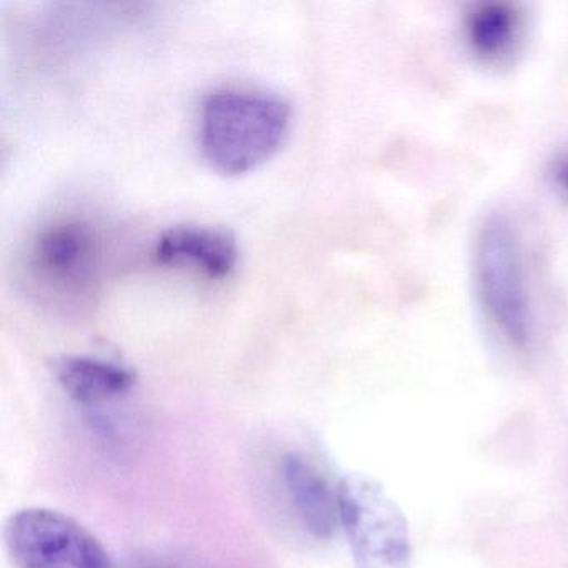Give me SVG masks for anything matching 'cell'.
<instances>
[{
	"mask_svg": "<svg viewBox=\"0 0 568 568\" xmlns=\"http://www.w3.org/2000/svg\"><path fill=\"white\" fill-rule=\"evenodd\" d=\"M92 251V235L78 222L54 225L36 242V265L52 277L74 274L88 261Z\"/></svg>",
	"mask_w": 568,
	"mask_h": 568,
	"instance_id": "9c48e42d",
	"label": "cell"
},
{
	"mask_svg": "<svg viewBox=\"0 0 568 568\" xmlns=\"http://www.w3.org/2000/svg\"><path fill=\"white\" fill-rule=\"evenodd\" d=\"M284 478L305 528L321 540H327L335 535L341 511L338 500H334L324 478L298 455H288L285 458Z\"/></svg>",
	"mask_w": 568,
	"mask_h": 568,
	"instance_id": "52a82bcc",
	"label": "cell"
},
{
	"mask_svg": "<svg viewBox=\"0 0 568 568\" xmlns=\"http://www.w3.org/2000/svg\"><path fill=\"white\" fill-rule=\"evenodd\" d=\"M474 285L491 327L514 347L527 348L534 337V307L520 232L507 215H488L478 229Z\"/></svg>",
	"mask_w": 568,
	"mask_h": 568,
	"instance_id": "7a4b0ae2",
	"label": "cell"
},
{
	"mask_svg": "<svg viewBox=\"0 0 568 568\" xmlns=\"http://www.w3.org/2000/svg\"><path fill=\"white\" fill-rule=\"evenodd\" d=\"M155 254L164 264H192L211 277H225L237 264L239 247L227 229L185 224L165 231Z\"/></svg>",
	"mask_w": 568,
	"mask_h": 568,
	"instance_id": "5b68a950",
	"label": "cell"
},
{
	"mask_svg": "<svg viewBox=\"0 0 568 568\" xmlns=\"http://www.w3.org/2000/svg\"><path fill=\"white\" fill-rule=\"evenodd\" d=\"M6 548L18 568H112L104 545L84 525L51 508H24L9 518Z\"/></svg>",
	"mask_w": 568,
	"mask_h": 568,
	"instance_id": "277c9868",
	"label": "cell"
},
{
	"mask_svg": "<svg viewBox=\"0 0 568 568\" xmlns=\"http://www.w3.org/2000/svg\"><path fill=\"white\" fill-rule=\"evenodd\" d=\"M524 34L521 14L505 2L477 6L465 22L471 54L488 65H501L518 52Z\"/></svg>",
	"mask_w": 568,
	"mask_h": 568,
	"instance_id": "8992f818",
	"label": "cell"
},
{
	"mask_svg": "<svg viewBox=\"0 0 568 568\" xmlns=\"http://www.w3.org/2000/svg\"><path fill=\"white\" fill-rule=\"evenodd\" d=\"M554 184L568 197V151L554 164Z\"/></svg>",
	"mask_w": 568,
	"mask_h": 568,
	"instance_id": "30bf717a",
	"label": "cell"
},
{
	"mask_svg": "<svg viewBox=\"0 0 568 568\" xmlns=\"http://www.w3.org/2000/svg\"><path fill=\"white\" fill-rule=\"evenodd\" d=\"M291 128V105L275 94L225 89L202 109L201 142L215 171L245 174L272 158Z\"/></svg>",
	"mask_w": 568,
	"mask_h": 568,
	"instance_id": "6da1fadb",
	"label": "cell"
},
{
	"mask_svg": "<svg viewBox=\"0 0 568 568\" xmlns=\"http://www.w3.org/2000/svg\"><path fill=\"white\" fill-rule=\"evenodd\" d=\"M59 384L82 404L108 400L131 390L135 372L92 357H64L55 364Z\"/></svg>",
	"mask_w": 568,
	"mask_h": 568,
	"instance_id": "ba28073f",
	"label": "cell"
},
{
	"mask_svg": "<svg viewBox=\"0 0 568 568\" xmlns=\"http://www.w3.org/2000/svg\"><path fill=\"white\" fill-rule=\"evenodd\" d=\"M337 500L355 568H410L407 521L377 481L348 475Z\"/></svg>",
	"mask_w": 568,
	"mask_h": 568,
	"instance_id": "3957f363",
	"label": "cell"
}]
</instances>
